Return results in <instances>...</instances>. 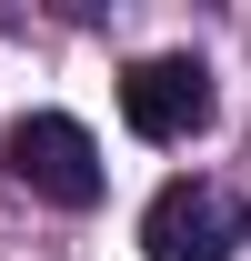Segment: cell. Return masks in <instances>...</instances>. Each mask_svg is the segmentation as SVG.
<instances>
[{
    "mask_svg": "<svg viewBox=\"0 0 251 261\" xmlns=\"http://www.w3.org/2000/svg\"><path fill=\"white\" fill-rule=\"evenodd\" d=\"M251 241V201L231 181H161L141 211V261H231Z\"/></svg>",
    "mask_w": 251,
    "mask_h": 261,
    "instance_id": "1",
    "label": "cell"
},
{
    "mask_svg": "<svg viewBox=\"0 0 251 261\" xmlns=\"http://www.w3.org/2000/svg\"><path fill=\"white\" fill-rule=\"evenodd\" d=\"M0 161H10L20 191L61 201V211H91V201H101V141L70 121V111H31V121H10Z\"/></svg>",
    "mask_w": 251,
    "mask_h": 261,
    "instance_id": "2",
    "label": "cell"
},
{
    "mask_svg": "<svg viewBox=\"0 0 251 261\" xmlns=\"http://www.w3.org/2000/svg\"><path fill=\"white\" fill-rule=\"evenodd\" d=\"M121 121L141 141H191V130H211V70L191 61V50H161L121 81Z\"/></svg>",
    "mask_w": 251,
    "mask_h": 261,
    "instance_id": "3",
    "label": "cell"
}]
</instances>
